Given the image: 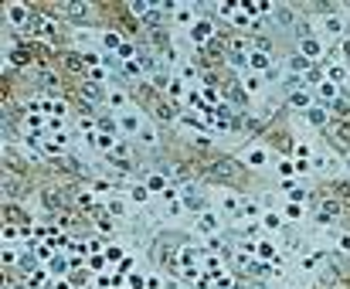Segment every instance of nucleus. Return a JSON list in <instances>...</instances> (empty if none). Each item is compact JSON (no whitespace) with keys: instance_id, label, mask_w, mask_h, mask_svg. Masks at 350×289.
<instances>
[{"instance_id":"7","label":"nucleus","mask_w":350,"mask_h":289,"mask_svg":"<svg viewBox=\"0 0 350 289\" xmlns=\"http://www.w3.org/2000/svg\"><path fill=\"white\" fill-rule=\"evenodd\" d=\"M82 95H85V99H92V102H95V99H102V89H99V85H92V82H88V85H85V89H82Z\"/></svg>"},{"instance_id":"13","label":"nucleus","mask_w":350,"mask_h":289,"mask_svg":"<svg viewBox=\"0 0 350 289\" xmlns=\"http://www.w3.org/2000/svg\"><path fill=\"white\" fill-rule=\"evenodd\" d=\"M292 102H296V106H306V102H309V99H306V95H303V92H292Z\"/></svg>"},{"instance_id":"3","label":"nucleus","mask_w":350,"mask_h":289,"mask_svg":"<svg viewBox=\"0 0 350 289\" xmlns=\"http://www.w3.org/2000/svg\"><path fill=\"white\" fill-rule=\"evenodd\" d=\"M65 14H68L71 21H88V17H92L88 3H78V0H71V3H65Z\"/></svg>"},{"instance_id":"11","label":"nucleus","mask_w":350,"mask_h":289,"mask_svg":"<svg viewBox=\"0 0 350 289\" xmlns=\"http://www.w3.org/2000/svg\"><path fill=\"white\" fill-rule=\"evenodd\" d=\"M44 204H48V208H51V211H55V208H62V204H65V201H58V194H44Z\"/></svg>"},{"instance_id":"6","label":"nucleus","mask_w":350,"mask_h":289,"mask_svg":"<svg viewBox=\"0 0 350 289\" xmlns=\"http://www.w3.org/2000/svg\"><path fill=\"white\" fill-rule=\"evenodd\" d=\"M187 208H197V211L204 208V201H201V194H197L194 187H187Z\"/></svg>"},{"instance_id":"8","label":"nucleus","mask_w":350,"mask_h":289,"mask_svg":"<svg viewBox=\"0 0 350 289\" xmlns=\"http://www.w3.org/2000/svg\"><path fill=\"white\" fill-rule=\"evenodd\" d=\"M276 21H282V24H292V21H296V14H292L289 7H279V10H276Z\"/></svg>"},{"instance_id":"5","label":"nucleus","mask_w":350,"mask_h":289,"mask_svg":"<svg viewBox=\"0 0 350 289\" xmlns=\"http://www.w3.org/2000/svg\"><path fill=\"white\" fill-rule=\"evenodd\" d=\"M333 136L344 146H350V123H333Z\"/></svg>"},{"instance_id":"10","label":"nucleus","mask_w":350,"mask_h":289,"mask_svg":"<svg viewBox=\"0 0 350 289\" xmlns=\"http://www.w3.org/2000/svg\"><path fill=\"white\" fill-rule=\"evenodd\" d=\"M309 119H313L316 126H323V123H327V112H323V109H313V112H309Z\"/></svg>"},{"instance_id":"1","label":"nucleus","mask_w":350,"mask_h":289,"mask_svg":"<svg viewBox=\"0 0 350 289\" xmlns=\"http://www.w3.org/2000/svg\"><path fill=\"white\" fill-rule=\"evenodd\" d=\"M208 177L211 180H228V184H231V180H238L241 174H238V163H235V160H214L208 167Z\"/></svg>"},{"instance_id":"14","label":"nucleus","mask_w":350,"mask_h":289,"mask_svg":"<svg viewBox=\"0 0 350 289\" xmlns=\"http://www.w3.org/2000/svg\"><path fill=\"white\" fill-rule=\"evenodd\" d=\"M337 191H340V194H347V198H350V184H337Z\"/></svg>"},{"instance_id":"2","label":"nucleus","mask_w":350,"mask_h":289,"mask_svg":"<svg viewBox=\"0 0 350 289\" xmlns=\"http://www.w3.org/2000/svg\"><path fill=\"white\" fill-rule=\"evenodd\" d=\"M109 163H112L119 174H133V170H136V160H133L130 146H116V150L109 153Z\"/></svg>"},{"instance_id":"9","label":"nucleus","mask_w":350,"mask_h":289,"mask_svg":"<svg viewBox=\"0 0 350 289\" xmlns=\"http://www.w3.org/2000/svg\"><path fill=\"white\" fill-rule=\"evenodd\" d=\"M333 112H337V116H344V119H350V102L337 99V102H333Z\"/></svg>"},{"instance_id":"4","label":"nucleus","mask_w":350,"mask_h":289,"mask_svg":"<svg viewBox=\"0 0 350 289\" xmlns=\"http://www.w3.org/2000/svg\"><path fill=\"white\" fill-rule=\"evenodd\" d=\"M191 38H194L197 44H204V41L211 38V24H208V21H201V24H194V31H191Z\"/></svg>"},{"instance_id":"12","label":"nucleus","mask_w":350,"mask_h":289,"mask_svg":"<svg viewBox=\"0 0 350 289\" xmlns=\"http://www.w3.org/2000/svg\"><path fill=\"white\" fill-rule=\"evenodd\" d=\"M252 62H255L259 68H265V65H269V58H265V55H252Z\"/></svg>"}]
</instances>
